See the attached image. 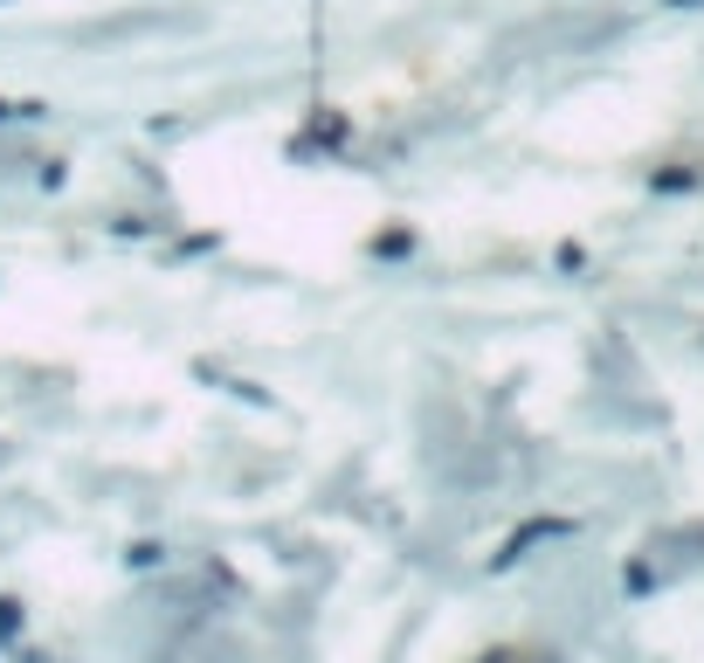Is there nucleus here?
Instances as JSON below:
<instances>
[{
  "instance_id": "f257e3e1",
  "label": "nucleus",
  "mask_w": 704,
  "mask_h": 663,
  "mask_svg": "<svg viewBox=\"0 0 704 663\" xmlns=\"http://www.w3.org/2000/svg\"><path fill=\"white\" fill-rule=\"evenodd\" d=\"M346 139H353V124H346V111H311V132L297 139V152H304V145H332V152H338V145H346Z\"/></svg>"
},
{
  "instance_id": "f03ea898",
  "label": "nucleus",
  "mask_w": 704,
  "mask_h": 663,
  "mask_svg": "<svg viewBox=\"0 0 704 663\" xmlns=\"http://www.w3.org/2000/svg\"><path fill=\"white\" fill-rule=\"evenodd\" d=\"M124 567H132V574H152V567H166V546H160V540H139L132 553H124Z\"/></svg>"
},
{
  "instance_id": "7ed1b4c3",
  "label": "nucleus",
  "mask_w": 704,
  "mask_h": 663,
  "mask_svg": "<svg viewBox=\"0 0 704 663\" xmlns=\"http://www.w3.org/2000/svg\"><path fill=\"white\" fill-rule=\"evenodd\" d=\"M408 249H414V236H408V228H387V236H373V257H387V263H394V257H408Z\"/></svg>"
},
{
  "instance_id": "20e7f679",
  "label": "nucleus",
  "mask_w": 704,
  "mask_h": 663,
  "mask_svg": "<svg viewBox=\"0 0 704 663\" xmlns=\"http://www.w3.org/2000/svg\"><path fill=\"white\" fill-rule=\"evenodd\" d=\"M14 635H21V601L0 595V643H14Z\"/></svg>"
},
{
  "instance_id": "39448f33",
  "label": "nucleus",
  "mask_w": 704,
  "mask_h": 663,
  "mask_svg": "<svg viewBox=\"0 0 704 663\" xmlns=\"http://www.w3.org/2000/svg\"><path fill=\"white\" fill-rule=\"evenodd\" d=\"M35 181H42V187H48V194H56V187H63V181H69V166H63V160H42V166H35Z\"/></svg>"
},
{
  "instance_id": "423d86ee",
  "label": "nucleus",
  "mask_w": 704,
  "mask_h": 663,
  "mask_svg": "<svg viewBox=\"0 0 704 663\" xmlns=\"http://www.w3.org/2000/svg\"><path fill=\"white\" fill-rule=\"evenodd\" d=\"M111 236H152V221H145V215H118Z\"/></svg>"
},
{
  "instance_id": "0eeeda50",
  "label": "nucleus",
  "mask_w": 704,
  "mask_h": 663,
  "mask_svg": "<svg viewBox=\"0 0 704 663\" xmlns=\"http://www.w3.org/2000/svg\"><path fill=\"white\" fill-rule=\"evenodd\" d=\"M8 118H21V105H8V97H0V124H8Z\"/></svg>"
},
{
  "instance_id": "6e6552de",
  "label": "nucleus",
  "mask_w": 704,
  "mask_h": 663,
  "mask_svg": "<svg viewBox=\"0 0 704 663\" xmlns=\"http://www.w3.org/2000/svg\"><path fill=\"white\" fill-rule=\"evenodd\" d=\"M21 663H48V656H35V650H29V656H21Z\"/></svg>"
},
{
  "instance_id": "1a4fd4ad",
  "label": "nucleus",
  "mask_w": 704,
  "mask_h": 663,
  "mask_svg": "<svg viewBox=\"0 0 704 663\" xmlns=\"http://www.w3.org/2000/svg\"><path fill=\"white\" fill-rule=\"evenodd\" d=\"M0 8H14V0H0Z\"/></svg>"
}]
</instances>
